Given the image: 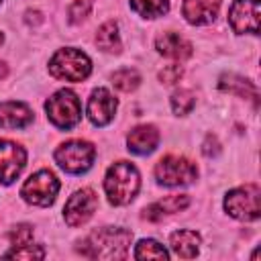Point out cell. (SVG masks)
Segmentation results:
<instances>
[{
    "instance_id": "obj_1",
    "label": "cell",
    "mask_w": 261,
    "mask_h": 261,
    "mask_svg": "<svg viewBox=\"0 0 261 261\" xmlns=\"http://www.w3.org/2000/svg\"><path fill=\"white\" fill-rule=\"evenodd\" d=\"M130 230L120 226H104L90 232L84 241H80L77 253L88 259H124L130 247Z\"/></svg>"
},
{
    "instance_id": "obj_2",
    "label": "cell",
    "mask_w": 261,
    "mask_h": 261,
    "mask_svg": "<svg viewBox=\"0 0 261 261\" xmlns=\"http://www.w3.org/2000/svg\"><path fill=\"white\" fill-rule=\"evenodd\" d=\"M139 188H141V175L130 161H116L108 167L104 177V192L110 204L124 206L133 202Z\"/></svg>"
},
{
    "instance_id": "obj_3",
    "label": "cell",
    "mask_w": 261,
    "mask_h": 261,
    "mask_svg": "<svg viewBox=\"0 0 261 261\" xmlns=\"http://www.w3.org/2000/svg\"><path fill=\"white\" fill-rule=\"evenodd\" d=\"M92 71V61L90 57L75 49V47H65L59 49L51 61H49V73L57 80H65V82H82L90 75Z\"/></svg>"
},
{
    "instance_id": "obj_4",
    "label": "cell",
    "mask_w": 261,
    "mask_h": 261,
    "mask_svg": "<svg viewBox=\"0 0 261 261\" xmlns=\"http://www.w3.org/2000/svg\"><path fill=\"white\" fill-rule=\"evenodd\" d=\"M45 112L53 126L69 130L82 120V102L75 92L63 88L45 102Z\"/></svg>"
},
{
    "instance_id": "obj_5",
    "label": "cell",
    "mask_w": 261,
    "mask_h": 261,
    "mask_svg": "<svg viewBox=\"0 0 261 261\" xmlns=\"http://www.w3.org/2000/svg\"><path fill=\"white\" fill-rule=\"evenodd\" d=\"M57 165L73 175L86 173L96 157V147L90 141H82V139H73V141H65L61 143L55 153H53Z\"/></svg>"
},
{
    "instance_id": "obj_6",
    "label": "cell",
    "mask_w": 261,
    "mask_h": 261,
    "mask_svg": "<svg viewBox=\"0 0 261 261\" xmlns=\"http://www.w3.org/2000/svg\"><path fill=\"white\" fill-rule=\"evenodd\" d=\"M224 210L237 220H257L261 216V190L257 184H245L224 196Z\"/></svg>"
},
{
    "instance_id": "obj_7",
    "label": "cell",
    "mask_w": 261,
    "mask_h": 261,
    "mask_svg": "<svg viewBox=\"0 0 261 261\" xmlns=\"http://www.w3.org/2000/svg\"><path fill=\"white\" fill-rule=\"evenodd\" d=\"M198 177V167L188 157L181 155H165L155 165V179L161 186H188Z\"/></svg>"
},
{
    "instance_id": "obj_8",
    "label": "cell",
    "mask_w": 261,
    "mask_h": 261,
    "mask_svg": "<svg viewBox=\"0 0 261 261\" xmlns=\"http://www.w3.org/2000/svg\"><path fill=\"white\" fill-rule=\"evenodd\" d=\"M59 192V179L53 171L41 169L33 173L20 188V196L24 202L33 206H51Z\"/></svg>"
},
{
    "instance_id": "obj_9",
    "label": "cell",
    "mask_w": 261,
    "mask_h": 261,
    "mask_svg": "<svg viewBox=\"0 0 261 261\" xmlns=\"http://www.w3.org/2000/svg\"><path fill=\"white\" fill-rule=\"evenodd\" d=\"M96 206H98L96 192L92 188H82L73 196H69V200L65 202L63 218L69 226H82L92 218Z\"/></svg>"
},
{
    "instance_id": "obj_10",
    "label": "cell",
    "mask_w": 261,
    "mask_h": 261,
    "mask_svg": "<svg viewBox=\"0 0 261 261\" xmlns=\"http://www.w3.org/2000/svg\"><path fill=\"white\" fill-rule=\"evenodd\" d=\"M259 0H234L228 10V22L234 33H259Z\"/></svg>"
},
{
    "instance_id": "obj_11",
    "label": "cell",
    "mask_w": 261,
    "mask_h": 261,
    "mask_svg": "<svg viewBox=\"0 0 261 261\" xmlns=\"http://www.w3.org/2000/svg\"><path fill=\"white\" fill-rule=\"evenodd\" d=\"M27 163V151L8 139H0V184H12Z\"/></svg>"
},
{
    "instance_id": "obj_12",
    "label": "cell",
    "mask_w": 261,
    "mask_h": 261,
    "mask_svg": "<svg viewBox=\"0 0 261 261\" xmlns=\"http://www.w3.org/2000/svg\"><path fill=\"white\" fill-rule=\"evenodd\" d=\"M116 98L106 88H96L88 100V118L96 126H106L116 114Z\"/></svg>"
},
{
    "instance_id": "obj_13",
    "label": "cell",
    "mask_w": 261,
    "mask_h": 261,
    "mask_svg": "<svg viewBox=\"0 0 261 261\" xmlns=\"http://www.w3.org/2000/svg\"><path fill=\"white\" fill-rule=\"evenodd\" d=\"M222 0H184L181 14L190 24H210L218 16Z\"/></svg>"
},
{
    "instance_id": "obj_14",
    "label": "cell",
    "mask_w": 261,
    "mask_h": 261,
    "mask_svg": "<svg viewBox=\"0 0 261 261\" xmlns=\"http://www.w3.org/2000/svg\"><path fill=\"white\" fill-rule=\"evenodd\" d=\"M126 145L135 155H149L159 145V130L153 124H139L128 133Z\"/></svg>"
},
{
    "instance_id": "obj_15",
    "label": "cell",
    "mask_w": 261,
    "mask_h": 261,
    "mask_svg": "<svg viewBox=\"0 0 261 261\" xmlns=\"http://www.w3.org/2000/svg\"><path fill=\"white\" fill-rule=\"evenodd\" d=\"M155 47L157 51L163 55V57H169V59H175V61H184L192 55V43L186 41L179 33H163L157 37L155 41Z\"/></svg>"
},
{
    "instance_id": "obj_16",
    "label": "cell",
    "mask_w": 261,
    "mask_h": 261,
    "mask_svg": "<svg viewBox=\"0 0 261 261\" xmlns=\"http://www.w3.org/2000/svg\"><path fill=\"white\" fill-rule=\"evenodd\" d=\"M188 206H190V196H186V194H173V196H167L163 200H157V202L149 204L143 210V216L147 220H151V222H157L165 214H173V212L186 210Z\"/></svg>"
},
{
    "instance_id": "obj_17",
    "label": "cell",
    "mask_w": 261,
    "mask_h": 261,
    "mask_svg": "<svg viewBox=\"0 0 261 261\" xmlns=\"http://www.w3.org/2000/svg\"><path fill=\"white\" fill-rule=\"evenodd\" d=\"M33 122V110L24 102H2L0 104V126L22 128Z\"/></svg>"
},
{
    "instance_id": "obj_18",
    "label": "cell",
    "mask_w": 261,
    "mask_h": 261,
    "mask_svg": "<svg viewBox=\"0 0 261 261\" xmlns=\"http://www.w3.org/2000/svg\"><path fill=\"white\" fill-rule=\"evenodd\" d=\"M171 251L181 259H194L200 249V234L196 230H175L169 237Z\"/></svg>"
},
{
    "instance_id": "obj_19",
    "label": "cell",
    "mask_w": 261,
    "mask_h": 261,
    "mask_svg": "<svg viewBox=\"0 0 261 261\" xmlns=\"http://www.w3.org/2000/svg\"><path fill=\"white\" fill-rule=\"evenodd\" d=\"M218 88L222 92H228V94H237L241 98H249L253 100V104H257V98H259V92H257V86L241 75H234V73H224L220 75L218 80Z\"/></svg>"
},
{
    "instance_id": "obj_20",
    "label": "cell",
    "mask_w": 261,
    "mask_h": 261,
    "mask_svg": "<svg viewBox=\"0 0 261 261\" xmlns=\"http://www.w3.org/2000/svg\"><path fill=\"white\" fill-rule=\"evenodd\" d=\"M96 45L106 51V53H120L122 45H120V35H118V24L114 20L104 22L98 33H96Z\"/></svg>"
},
{
    "instance_id": "obj_21",
    "label": "cell",
    "mask_w": 261,
    "mask_h": 261,
    "mask_svg": "<svg viewBox=\"0 0 261 261\" xmlns=\"http://www.w3.org/2000/svg\"><path fill=\"white\" fill-rule=\"evenodd\" d=\"M130 8L145 18H157L167 14L169 0H130Z\"/></svg>"
},
{
    "instance_id": "obj_22",
    "label": "cell",
    "mask_w": 261,
    "mask_h": 261,
    "mask_svg": "<svg viewBox=\"0 0 261 261\" xmlns=\"http://www.w3.org/2000/svg\"><path fill=\"white\" fill-rule=\"evenodd\" d=\"M110 80H112V86H114L116 90H120V92H133V90H137L139 84H141V73H139L137 69L122 67V69L114 71V73L110 75Z\"/></svg>"
},
{
    "instance_id": "obj_23",
    "label": "cell",
    "mask_w": 261,
    "mask_h": 261,
    "mask_svg": "<svg viewBox=\"0 0 261 261\" xmlns=\"http://www.w3.org/2000/svg\"><path fill=\"white\" fill-rule=\"evenodd\" d=\"M135 259H169V253L163 245H159L153 239H143L139 241L137 249H135Z\"/></svg>"
},
{
    "instance_id": "obj_24",
    "label": "cell",
    "mask_w": 261,
    "mask_h": 261,
    "mask_svg": "<svg viewBox=\"0 0 261 261\" xmlns=\"http://www.w3.org/2000/svg\"><path fill=\"white\" fill-rule=\"evenodd\" d=\"M194 106H196V96H194L192 90L181 88V90H175L171 94V108L177 116H184V114L192 112Z\"/></svg>"
},
{
    "instance_id": "obj_25",
    "label": "cell",
    "mask_w": 261,
    "mask_h": 261,
    "mask_svg": "<svg viewBox=\"0 0 261 261\" xmlns=\"http://www.w3.org/2000/svg\"><path fill=\"white\" fill-rule=\"evenodd\" d=\"M4 257L8 259H43L45 257V249L41 245H20V247H14L12 251L4 253Z\"/></svg>"
},
{
    "instance_id": "obj_26",
    "label": "cell",
    "mask_w": 261,
    "mask_h": 261,
    "mask_svg": "<svg viewBox=\"0 0 261 261\" xmlns=\"http://www.w3.org/2000/svg\"><path fill=\"white\" fill-rule=\"evenodd\" d=\"M92 10V0H73L69 4V22L71 24H80Z\"/></svg>"
},
{
    "instance_id": "obj_27",
    "label": "cell",
    "mask_w": 261,
    "mask_h": 261,
    "mask_svg": "<svg viewBox=\"0 0 261 261\" xmlns=\"http://www.w3.org/2000/svg\"><path fill=\"white\" fill-rule=\"evenodd\" d=\"M8 239H10L12 247L27 245V243L33 241V226H29V224H16V226L8 232Z\"/></svg>"
},
{
    "instance_id": "obj_28",
    "label": "cell",
    "mask_w": 261,
    "mask_h": 261,
    "mask_svg": "<svg viewBox=\"0 0 261 261\" xmlns=\"http://www.w3.org/2000/svg\"><path fill=\"white\" fill-rule=\"evenodd\" d=\"M181 67L179 65H167V67H163L161 71H159V80L163 82V84H175V82H179V77H181Z\"/></svg>"
},
{
    "instance_id": "obj_29",
    "label": "cell",
    "mask_w": 261,
    "mask_h": 261,
    "mask_svg": "<svg viewBox=\"0 0 261 261\" xmlns=\"http://www.w3.org/2000/svg\"><path fill=\"white\" fill-rule=\"evenodd\" d=\"M202 153H204L206 157H216V155L220 153V143H218V139H216L214 135H208V137H206V141H204V145H202Z\"/></svg>"
},
{
    "instance_id": "obj_30",
    "label": "cell",
    "mask_w": 261,
    "mask_h": 261,
    "mask_svg": "<svg viewBox=\"0 0 261 261\" xmlns=\"http://www.w3.org/2000/svg\"><path fill=\"white\" fill-rule=\"evenodd\" d=\"M8 75V67H6V63L4 61H0V80L2 77H6Z\"/></svg>"
},
{
    "instance_id": "obj_31",
    "label": "cell",
    "mask_w": 261,
    "mask_h": 261,
    "mask_svg": "<svg viewBox=\"0 0 261 261\" xmlns=\"http://www.w3.org/2000/svg\"><path fill=\"white\" fill-rule=\"evenodd\" d=\"M2 41H4V35H2V33H0V45H2Z\"/></svg>"
},
{
    "instance_id": "obj_32",
    "label": "cell",
    "mask_w": 261,
    "mask_h": 261,
    "mask_svg": "<svg viewBox=\"0 0 261 261\" xmlns=\"http://www.w3.org/2000/svg\"><path fill=\"white\" fill-rule=\"evenodd\" d=\"M0 2H2V0H0Z\"/></svg>"
}]
</instances>
